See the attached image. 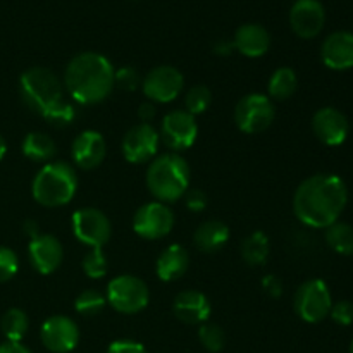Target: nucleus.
Instances as JSON below:
<instances>
[{
  "mask_svg": "<svg viewBox=\"0 0 353 353\" xmlns=\"http://www.w3.org/2000/svg\"><path fill=\"white\" fill-rule=\"evenodd\" d=\"M348 203V188L336 174H314L293 195V212L309 228L326 230L336 223Z\"/></svg>",
  "mask_w": 353,
  "mask_h": 353,
  "instance_id": "obj_1",
  "label": "nucleus"
},
{
  "mask_svg": "<svg viewBox=\"0 0 353 353\" xmlns=\"http://www.w3.org/2000/svg\"><path fill=\"white\" fill-rule=\"evenodd\" d=\"M112 62L97 52L74 55L65 68V90L76 102L92 105L105 100L114 88Z\"/></svg>",
  "mask_w": 353,
  "mask_h": 353,
  "instance_id": "obj_2",
  "label": "nucleus"
},
{
  "mask_svg": "<svg viewBox=\"0 0 353 353\" xmlns=\"http://www.w3.org/2000/svg\"><path fill=\"white\" fill-rule=\"evenodd\" d=\"M147 186L157 202L172 203L185 196L190 186V165L176 152L155 159L147 171Z\"/></svg>",
  "mask_w": 353,
  "mask_h": 353,
  "instance_id": "obj_3",
  "label": "nucleus"
},
{
  "mask_svg": "<svg viewBox=\"0 0 353 353\" xmlns=\"http://www.w3.org/2000/svg\"><path fill=\"white\" fill-rule=\"evenodd\" d=\"M76 188H78V176L71 164L47 162L34 176L31 193L40 205L61 207L71 202Z\"/></svg>",
  "mask_w": 353,
  "mask_h": 353,
  "instance_id": "obj_4",
  "label": "nucleus"
},
{
  "mask_svg": "<svg viewBox=\"0 0 353 353\" xmlns=\"http://www.w3.org/2000/svg\"><path fill=\"white\" fill-rule=\"evenodd\" d=\"M19 90L24 103L40 116L62 100V83L47 68H31L24 71Z\"/></svg>",
  "mask_w": 353,
  "mask_h": 353,
  "instance_id": "obj_5",
  "label": "nucleus"
},
{
  "mask_svg": "<svg viewBox=\"0 0 353 353\" xmlns=\"http://www.w3.org/2000/svg\"><path fill=\"white\" fill-rule=\"evenodd\" d=\"M107 303L121 314L141 312L148 305L150 293L140 278L131 274H121L110 279L107 286Z\"/></svg>",
  "mask_w": 353,
  "mask_h": 353,
  "instance_id": "obj_6",
  "label": "nucleus"
},
{
  "mask_svg": "<svg viewBox=\"0 0 353 353\" xmlns=\"http://www.w3.org/2000/svg\"><path fill=\"white\" fill-rule=\"evenodd\" d=\"M293 307L296 316L305 323H321L330 316L333 307L330 288L323 279H309L296 290Z\"/></svg>",
  "mask_w": 353,
  "mask_h": 353,
  "instance_id": "obj_7",
  "label": "nucleus"
},
{
  "mask_svg": "<svg viewBox=\"0 0 353 353\" xmlns=\"http://www.w3.org/2000/svg\"><path fill=\"white\" fill-rule=\"evenodd\" d=\"M274 121V103L268 95L250 93L234 107V123L247 134L262 133Z\"/></svg>",
  "mask_w": 353,
  "mask_h": 353,
  "instance_id": "obj_8",
  "label": "nucleus"
},
{
  "mask_svg": "<svg viewBox=\"0 0 353 353\" xmlns=\"http://www.w3.org/2000/svg\"><path fill=\"white\" fill-rule=\"evenodd\" d=\"M174 228V212L162 202H148L137 210L133 230L145 240H161Z\"/></svg>",
  "mask_w": 353,
  "mask_h": 353,
  "instance_id": "obj_9",
  "label": "nucleus"
},
{
  "mask_svg": "<svg viewBox=\"0 0 353 353\" xmlns=\"http://www.w3.org/2000/svg\"><path fill=\"white\" fill-rule=\"evenodd\" d=\"M72 233L81 243L102 248L112 234V226L102 210L86 207L72 214Z\"/></svg>",
  "mask_w": 353,
  "mask_h": 353,
  "instance_id": "obj_10",
  "label": "nucleus"
},
{
  "mask_svg": "<svg viewBox=\"0 0 353 353\" xmlns=\"http://www.w3.org/2000/svg\"><path fill=\"white\" fill-rule=\"evenodd\" d=\"M196 134H199V126L195 116L186 110H171L162 119L159 137L172 152H181L195 143Z\"/></svg>",
  "mask_w": 353,
  "mask_h": 353,
  "instance_id": "obj_11",
  "label": "nucleus"
},
{
  "mask_svg": "<svg viewBox=\"0 0 353 353\" xmlns=\"http://www.w3.org/2000/svg\"><path fill=\"white\" fill-rule=\"evenodd\" d=\"M185 78L172 65H157L152 69L145 79H141V88L148 100L159 103H169L183 92Z\"/></svg>",
  "mask_w": 353,
  "mask_h": 353,
  "instance_id": "obj_12",
  "label": "nucleus"
},
{
  "mask_svg": "<svg viewBox=\"0 0 353 353\" xmlns=\"http://www.w3.org/2000/svg\"><path fill=\"white\" fill-rule=\"evenodd\" d=\"M161 137L150 124L140 123L131 128L123 138V155L131 164H145L159 150Z\"/></svg>",
  "mask_w": 353,
  "mask_h": 353,
  "instance_id": "obj_13",
  "label": "nucleus"
},
{
  "mask_svg": "<svg viewBox=\"0 0 353 353\" xmlns=\"http://www.w3.org/2000/svg\"><path fill=\"white\" fill-rule=\"evenodd\" d=\"M326 23V10L319 0H295L290 9V26L303 40L316 38Z\"/></svg>",
  "mask_w": 353,
  "mask_h": 353,
  "instance_id": "obj_14",
  "label": "nucleus"
},
{
  "mask_svg": "<svg viewBox=\"0 0 353 353\" xmlns=\"http://www.w3.org/2000/svg\"><path fill=\"white\" fill-rule=\"evenodd\" d=\"M43 347L52 353H69L79 341L78 324L65 316L48 317L40 331Z\"/></svg>",
  "mask_w": 353,
  "mask_h": 353,
  "instance_id": "obj_15",
  "label": "nucleus"
},
{
  "mask_svg": "<svg viewBox=\"0 0 353 353\" xmlns=\"http://www.w3.org/2000/svg\"><path fill=\"white\" fill-rule=\"evenodd\" d=\"M312 130L317 140L327 147H338L345 143L350 133L347 116L334 107H323L312 117Z\"/></svg>",
  "mask_w": 353,
  "mask_h": 353,
  "instance_id": "obj_16",
  "label": "nucleus"
},
{
  "mask_svg": "<svg viewBox=\"0 0 353 353\" xmlns=\"http://www.w3.org/2000/svg\"><path fill=\"white\" fill-rule=\"evenodd\" d=\"M30 262L40 274H52L57 271L59 265L64 259V248L61 241L52 234H38L37 238L30 241L28 248Z\"/></svg>",
  "mask_w": 353,
  "mask_h": 353,
  "instance_id": "obj_17",
  "label": "nucleus"
},
{
  "mask_svg": "<svg viewBox=\"0 0 353 353\" xmlns=\"http://www.w3.org/2000/svg\"><path fill=\"white\" fill-rule=\"evenodd\" d=\"M71 155L78 168L86 169V171L99 168L107 155L105 140L99 131H83L72 141Z\"/></svg>",
  "mask_w": 353,
  "mask_h": 353,
  "instance_id": "obj_18",
  "label": "nucleus"
},
{
  "mask_svg": "<svg viewBox=\"0 0 353 353\" xmlns=\"http://www.w3.org/2000/svg\"><path fill=\"white\" fill-rule=\"evenodd\" d=\"M321 59L333 71H347L353 68V33L334 31L321 45Z\"/></svg>",
  "mask_w": 353,
  "mask_h": 353,
  "instance_id": "obj_19",
  "label": "nucleus"
},
{
  "mask_svg": "<svg viewBox=\"0 0 353 353\" xmlns=\"http://www.w3.org/2000/svg\"><path fill=\"white\" fill-rule=\"evenodd\" d=\"M233 45L234 50H238L245 57H262L271 47V34L261 24H241L234 33Z\"/></svg>",
  "mask_w": 353,
  "mask_h": 353,
  "instance_id": "obj_20",
  "label": "nucleus"
},
{
  "mask_svg": "<svg viewBox=\"0 0 353 353\" xmlns=\"http://www.w3.org/2000/svg\"><path fill=\"white\" fill-rule=\"evenodd\" d=\"M176 317L186 324H203L210 316V302L202 292L186 290L174 299Z\"/></svg>",
  "mask_w": 353,
  "mask_h": 353,
  "instance_id": "obj_21",
  "label": "nucleus"
},
{
  "mask_svg": "<svg viewBox=\"0 0 353 353\" xmlns=\"http://www.w3.org/2000/svg\"><path fill=\"white\" fill-rule=\"evenodd\" d=\"M190 265V255L181 245H171L165 248L157 259L155 264V272H157L159 279L165 283L176 281L181 278Z\"/></svg>",
  "mask_w": 353,
  "mask_h": 353,
  "instance_id": "obj_22",
  "label": "nucleus"
},
{
  "mask_svg": "<svg viewBox=\"0 0 353 353\" xmlns=\"http://www.w3.org/2000/svg\"><path fill=\"white\" fill-rule=\"evenodd\" d=\"M230 240V228L223 221L210 219L205 221L195 231V247L202 252H217L224 247Z\"/></svg>",
  "mask_w": 353,
  "mask_h": 353,
  "instance_id": "obj_23",
  "label": "nucleus"
},
{
  "mask_svg": "<svg viewBox=\"0 0 353 353\" xmlns=\"http://www.w3.org/2000/svg\"><path fill=\"white\" fill-rule=\"evenodd\" d=\"M299 88V78L296 72L292 68H278L272 72L271 79H269L268 92L269 99L285 100L290 99L293 93Z\"/></svg>",
  "mask_w": 353,
  "mask_h": 353,
  "instance_id": "obj_24",
  "label": "nucleus"
},
{
  "mask_svg": "<svg viewBox=\"0 0 353 353\" xmlns=\"http://www.w3.org/2000/svg\"><path fill=\"white\" fill-rule=\"evenodd\" d=\"M23 154L33 162H48L55 155V141L45 133H30L23 141Z\"/></svg>",
  "mask_w": 353,
  "mask_h": 353,
  "instance_id": "obj_25",
  "label": "nucleus"
},
{
  "mask_svg": "<svg viewBox=\"0 0 353 353\" xmlns=\"http://www.w3.org/2000/svg\"><path fill=\"white\" fill-rule=\"evenodd\" d=\"M241 257L250 265H264L269 257V240L262 231H255L241 243Z\"/></svg>",
  "mask_w": 353,
  "mask_h": 353,
  "instance_id": "obj_26",
  "label": "nucleus"
},
{
  "mask_svg": "<svg viewBox=\"0 0 353 353\" xmlns=\"http://www.w3.org/2000/svg\"><path fill=\"white\" fill-rule=\"evenodd\" d=\"M0 327H2V333L3 336L7 338V341H16V343H21L24 334L28 333V327H30V319H28L24 310L9 309L2 316Z\"/></svg>",
  "mask_w": 353,
  "mask_h": 353,
  "instance_id": "obj_27",
  "label": "nucleus"
},
{
  "mask_svg": "<svg viewBox=\"0 0 353 353\" xmlns=\"http://www.w3.org/2000/svg\"><path fill=\"white\" fill-rule=\"evenodd\" d=\"M326 241L331 250L340 255L353 254V228L347 223L336 221L326 228Z\"/></svg>",
  "mask_w": 353,
  "mask_h": 353,
  "instance_id": "obj_28",
  "label": "nucleus"
},
{
  "mask_svg": "<svg viewBox=\"0 0 353 353\" xmlns=\"http://www.w3.org/2000/svg\"><path fill=\"white\" fill-rule=\"evenodd\" d=\"M107 305V299L97 290H85L83 293H79V296L74 302L76 312L81 314L85 317H93L99 316Z\"/></svg>",
  "mask_w": 353,
  "mask_h": 353,
  "instance_id": "obj_29",
  "label": "nucleus"
},
{
  "mask_svg": "<svg viewBox=\"0 0 353 353\" xmlns=\"http://www.w3.org/2000/svg\"><path fill=\"white\" fill-rule=\"evenodd\" d=\"M212 103V93L207 86L196 85L192 86V88L186 92L185 97V105L186 112H190L192 116H199V114H203Z\"/></svg>",
  "mask_w": 353,
  "mask_h": 353,
  "instance_id": "obj_30",
  "label": "nucleus"
},
{
  "mask_svg": "<svg viewBox=\"0 0 353 353\" xmlns=\"http://www.w3.org/2000/svg\"><path fill=\"white\" fill-rule=\"evenodd\" d=\"M41 117H43L47 123H50L52 126L64 128V126H69V124L74 121L76 109L71 105V103L65 102V100L62 99L61 102H57L55 105H52L50 109L45 110V112L41 114Z\"/></svg>",
  "mask_w": 353,
  "mask_h": 353,
  "instance_id": "obj_31",
  "label": "nucleus"
},
{
  "mask_svg": "<svg viewBox=\"0 0 353 353\" xmlns=\"http://www.w3.org/2000/svg\"><path fill=\"white\" fill-rule=\"evenodd\" d=\"M107 269H109V264H107V259L103 255L102 248H92L88 254L83 259V271L88 278L92 279H100L107 274Z\"/></svg>",
  "mask_w": 353,
  "mask_h": 353,
  "instance_id": "obj_32",
  "label": "nucleus"
},
{
  "mask_svg": "<svg viewBox=\"0 0 353 353\" xmlns=\"http://www.w3.org/2000/svg\"><path fill=\"white\" fill-rule=\"evenodd\" d=\"M199 340L209 352L217 353L226 345V334L216 324H202L199 330Z\"/></svg>",
  "mask_w": 353,
  "mask_h": 353,
  "instance_id": "obj_33",
  "label": "nucleus"
},
{
  "mask_svg": "<svg viewBox=\"0 0 353 353\" xmlns=\"http://www.w3.org/2000/svg\"><path fill=\"white\" fill-rule=\"evenodd\" d=\"M17 269H19V259L16 252L7 247H0V283L12 279Z\"/></svg>",
  "mask_w": 353,
  "mask_h": 353,
  "instance_id": "obj_34",
  "label": "nucleus"
},
{
  "mask_svg": "<svg viewBox=\"0 0 353 353\" xmlns=\"http://www.w3.org/2000/svg\"><path fill=\"white\" fill-rule=\"evenodd\" d=\"M141 85L140 74L134 71V68L131 65H124V68L117 69L114 72V86H119L124 92H133L138 86Z\"/></svg>",
  "mask_w": 353,
  "mask_h": 353,
  "instance_id": "obj_35",
  "label": "nucleus"
},
{
  "mask_svg": "<svg viewBox=\"0 0 353 353\" xmlns=\"http://www.w3.org/2000/svg\"><path fill=\"white\" fill-rule=\"evenodd\" d=\"M330 317L340 326H350L353 324V303L348 300H340L331 307Z\"/></svg>",
  "mask_w": 353,
  "mask_h": 353,
  "instance_id": "obj_36",
  "label": "nucleus"
},
{
  "mask_svg": "<svg viewBox=\"0 0 353 353\" xmlns=\"http://www.w3.org/2000/svg\"><path fill=\"white\" fill-rule=\"evenodd\" d=\"M185 203L192 212H202L207 207V195L202 190H188L185 193Z\"/></svg>",
  "mask_w": 353,
  "mask_h": 353,
  "instance_id": "obj_37",
  "label": "nucleus"
},
{
  "mask_svg": "<svg viewBox=\"0 0 353 353\" xmlns=\"http://www.w3.org/2000/svg\"><path fill=\"white\" fill-rule=\"evenodd\" d=\"M107 353H148L147 348L143 347L138 341L131 340H119L110 343V347L107 348Z\"/></svg>",
  "mask_w": 353,
  "mask_h": 353,
  "instance_id": "obj_38",
  "label": "nucleus"
},
{
  "mask_svg": "<svg viewBox=\"0 0 353 353\" xmlns=\"http://www.w3.org/2000/svg\"><path fill=\"white\" fill-rule=\"evenodd\" d=\"M262 288H264V292L268 293L269 296H272V299H279V296L283 295V283L281 279L274 274L265 276L264 281H262Z\"/></svg>",
  "mask_w": 353,
  "mask_h": 353,
  "instance_id": "obj_39",
  "label": "nucleus"
},
{
  "mask_svg": "<svg viewBox=\"0 0 353 353\" xmlns=\"http://www.w3.org/2000/svg\"><path fill=\"white\" fill-rule=\"evenodd\" d=\"M138 116H140V119L143 121L145 124L150 123V121L155 117V105H154V103H152V102L141 103L140 109H138Z\"/></svg>",
  "mask_w": 353,
  "mask_h": 353,
  "instance_id": "obj_40",
  "label": "nucleus"
},
{
  "mask_svg": "<svg viewBox=\"0 0 353 353\" xmlns=\"http://www.w3.org/2000/svg\"><path fill=\"white\" fill-rule=\"evenodd\" d=\"M0 353H31L24 345L16 343V341H6L0 345Z\"/></svg>",
  "mask_w": 353,
  "mask_h": 353,
  "instance_id": "obj_41",
  "label": "nucleus"
},
{
  "mask_svg": "<svg viewBox=\"0 0 353 353\" xmlns=\"http://www.w3.org/2000/svg\"><path fill=\"white\" fill-rule=\"evenodd\" d=\"M234 50V45H233V40H219L216 45H214V52H216L217 55H230L231 52Z\"/></svg>",
  "mask_w": 353,
  "mask_h": 353,
  "instance_id": "obj_42",
  "label": "nucleus"
},
{
  "mask_svg": "<svg viewBox=\"0 0 353 353\" xmlns=\"http://www.w3.org/2000/svg\"><path fill=\"white\" fill-rule=\"evenodd\" d=\"M23 230H24V233H26L28 236L31 238V240H33V238H37L38 234H40V226H38L34 221H26V223H24V226H23Z\"/></svg>",
  "mask_w": 353,
  "mask_h": 353,
  "instance_id": "obj_43",
  "label": "nucleus"
},
{
  "mask_svg": "<svg viewBox=\"0 0 353 353\" xmlns=\"http://www.w3.org/2000/svg\"><path fill=\"white\" fill-rule=\"evenodd\" d=\"M6 152H7V143H6V140H3V138L0 137V161H2V159H3Z\"/></svg>",
  "mask_w": 353,
  "mask_h": 353,
  "instance_id": "obj_44",
  "label": "nucleus"
},
{
  "mask_svg": "<svg viewBox=\"0 0 353 353\" xmlns=\"http://www.w3.org/2000/svg\"><path fill=\"white\" fill-rule=\"evenodd\" d=\"M350 353H353V341H352V345H350Z\"/></svg>",
  "mask_w": 353,
  "mask_h": 353,
  "instance_id": "obj_45",
  "label": "nucleus"
}]
</instances>
